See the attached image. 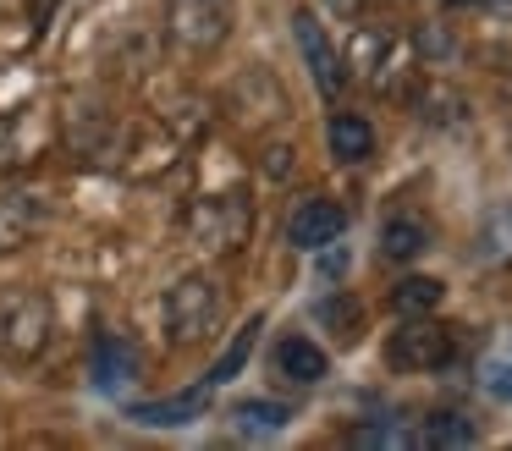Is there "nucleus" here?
<instances>
[{
    "label": "nucleus",
    "instance_id": "f257e3e1",
    "mask_svg": "<svg viewBox=\"0 0 512 451\" xmlns=\"http://www.w3.org/2000/svg\"><path fill=\"white\" fill-rule=\"evenodd\" d=\"M215 314H221L215 281L210 275H188V281H177L166 297V336L171 341H199V336H210Z\"/></svg>",
    "mask_w": 512,
    "mask_h": 451
},
{
    "label": "nucleus",
    "instance_id": "20e7f679",
    "mask_svg": "<svg viewBox=\"0 0 512 451\" xmlns=\"http://www.w3.org/2000/svg\"><path fill=\"white\" fill-rule=\"evenodd\" d=\"M386 358H391V369H441V363L452 358V336H446L441 325H424V319L413 314L408 325L386 341Z\"/></svg>",
    "mask_w": 512,
    "mask_h": 451
},
{
    "label": "nucleus",
    "instance_id": "f8f14e48",
    "mask_svg": "<svg viewBox=\"0 0 512 451\" xmlns=\"http://www.w3.org/2000/svg\"><path fill=\"white\" fill-rule=\"evenodd\" d=\"M435 303H441V281H435V275H408V281L391 286V308H397L402 319L430 314Z\"/></svg>",
    "mask_w": 512,
    "mask_h": 451
},
{
    "label": "nucleus",
    "instance_id": "9b49d317",
    "mask_svg": "<svg viewBox=\"0 0 512 451\" xmlns=\"http://www.w3.org/2000/svg\"><path fill=\"white\" fill-rule=\"evenodd\" d=\"M424 248H430L424 220H408V215L386 220V231H380V253H386V259H419Z\"/></svg>",
    "mask_w": 512,
    "mask_h": 451
},
{
    "label": "nucleus",
    "instance_id": "2eb2a0df",
    "mask_svg": "<svg viewBox=\"0 0 512 451\" xmlns=\"http://www.w3.org/2000/svg\"><path fill=\"white\" fill-rule=\"evenodd\" d=\"M94 380H100L105 391H111V385H122V380H133V352H127L116 336L94 341Z\"/></svg>",
    "mask_w": 512,
    "mask_h": 451
},
{
    "label": "nucleus",
    "instance_id": "ddd939ff",
    "mask_svg": "<svg viewBox=\"0 0 512 451\" xmlns=\"http://www.w3.org/2000/svg\"><path fill=\"white\" fill-rule=\"evenodd\" d=\"M232 418H237L243 435H281V429L292 424V407H281V402H237Z\"/></svg>",
    "mask_w": 512,
    "mask_h": 451
},
{
    "label": "nucleus",
    "instance_id": "aec40b11",
    "mask_svg": "<svg viewBox=\"0 0 512 451\" xmlns=\"http://www.w3.org/2000/svg\"><path fill=\"white\" fill-rule=\"evenodd\" d=\"M485 385L501 396V402H512V363H490V369H485Z\"/></svg>",
    "mask_w": 512,
    "mask_h": 451
},
{
    "label": "nucleus",
    "instance_id": "0eeeda50",
    "mask_svg": "<svg viewBox=\"0 0 512 451\" xmlns=\"http://www.w3.org/2000/svg\"><path fill=\"white\" fill-rule=\"evenodd\" d=\"M210 413V385H193L182 396H166V402H133L127 418L133 424H149V429H177V424H193V418Z\"/></svg>",
    "mask_w": 512,
    "mask_h": 451
},
{
    "label": "nucleus",
    "instance_id": "dca6fc26",
    "mask_svg": "<svg viewBox=\"0 0 512 451\" xmlns=\"http://www.w3.org/2000/svg\"><path fill=\"white\" fill-rule=\"evenodd\" d=\"M479 248H485V259L512 264V198H501V204L485 215V231H479Z\"/></svg>",
    "mask_w": 512,
    "mask_h": 451
},
{
    "label": "nucleus",
    "instance_id": "f03ea898",
    "mask_svg": "<svg viewBox=\"0 0 512 451\" xmlns=\"http://www.w3.org/2000/svg\"><path fill=\"white\" fill-rule=\"evenodd\" d=\"M50 336V303L34 292L23 297H6L0 303V347H6V358H34L39 347H45Z\"/></svg>",
    "mask_w": 512,
    "mask_h": 451
},
{
    "label": "nucleus",
    "instance_id": "6e6552de",
    "mask_svg": "<svg viewBox=\"0 0 512 451\" xmlns=\"http://www.w3.org/2000/svg\"><path fill=\"white\" fill-rule=\"evenodd\" d=\"M276 374H287V380H298V385H314V380H325V374H331V363H325V352L314 347V341L287 336L276 347Z\"/></svg>",
    "mask_w": 512,
    "mask_h": 451
},
{
    "label": "nucleus",
    "instance_id": "7ed1b4c3",
    "mask_svg": "<svg viewBox=\"0 0 512 451\" xmlns=\"http://www.w3.org/2000/svg\"><path fill=\"white\" fill-rule=\"evenodd\" d=\"M171 33L188 50H215L232 33V0H171Z\"/></svg>",
    "mask_w": 512,
    "mask_h": 451
},
{
    "label": "nucleus",
    "instance_id": "39448f33",
    "mask_svg": "<svg viewBox=\"0 0 512 451\" xmlns=\"http://www.w3.org/2000/svg\"><path fill=\"white\" fill-rule=\"evenodd\" d=\"M342 226H347L342 204H331V198H303L287 220V242L303 253H314V248H331V242L342 237Z\"/></svg>",
    "mask_w": 512,
    "mask_h": 451
},
{
    "label": "nucleus",
    "instance_id": "f3484780",
    "mask_svg": "<svg viewBox=\"0 0 512 451\" xmlns=\"http://www.w3.org/2000/svg\"><path fill=\"white\" fill-rule=\"evenodd\" d=\"M424 446H474V424H468V418H457V413H435L430 424H424Z\"/></svg>",
    "mask_w": 512,
    "mask_h": 451
},
{
    "label": "nucleus",
    "instance_id": "4468645a",
    "mask_svg": "<svg viewBox=\"0 0 512 451\" xmlns=\"http://www.w3.org/2000/svg\"><path fill=\"white\" fill-rule=\"evenodd\" d=\"M259 330H265V319L254 314V319H248V325L232 336V347H226L221 358H215V369H210V385H226V380H237V374H243V363H248V352H254Z\"/></svg>",
    "mask_w": 512,
    "mask_h": 451
},
{
    "label": "nucleus",
    "instance_id": "423d86ee",
    "mask_svg": "<svg viewBox=\"0 0 512 451\" xmlns=\"http://www.w3.org/2000/svg\"><path fill=\"white\" fill-rule=\"evenodd\" d=\"M292 33H298V50H303V61H309L320 94L336 99V94H342V61H336L331 39H325L320 17H314V11H292Z\"/></svg>",
    "mask_w": 512,
    "mask_h": 451
},
{
    "label": "nucleus",
    "instance_id": "6ab92c4d",
    "mask_svg": "<svg viewBox=\"0 0 512 451\" xmlns=\"http://www.w3.org/2000/svg\"><path fill=\"white\" fill-rule=\"evenodd\" d=\"M408 440H413V435H402V429H386V424H380V429H358L353 446H408Z\"/></svg>",
    "mask_w": 512,
    "mask_h": 451
},
{
    "label": "nucleus",
    "instance_id": "1a4fd4ad",
    "mask_svg": "<svg viewBox=\"0 0 512 451\" xmlns=\"http://www.w3.org/2000/svg\"><path fill=\"white\" fill-rule=\"evenodd\" d=\"M39 220H45V209H39V198H28V193L0 198V253L23 248V242L34 237V226H39Z\"/></svg>",
    "mask_w": 512,
    "mask_h": 451
},
{
    "label": "nucleus",
    "instance_id": "412c9836",
    "mask_svg": "<svg viewBox=\"0 0 512 451\" xmlns=\"http://www.w3.org/2000/svg\"><path fill=\"white\" fill-rule=\"evenodd\" d=\"M331 6H336V11H353V6H358V0H331Z\"/></svg>",
    "mask_w": 512,
    "mask_h": 451
},
{
    "label": "nucleus",
    "instance_id": "9d476101",
    "mask_svg": "<svg viewBox=\"0 0 512 451\" xmlns=\"http://www.w3.org/2000/svg\"><path fill=\"white\" fill-rule=\"evenodd\" d=\"M331 154L342 165H358V160H369L375 154V127H369L364 116H331Z\"/></svg>",
    "mask_w": 512,
    "mask_h": 451
},
{
    "label": "nucleus",
    "instance_id": "a211bd4d",
    "mask_svg": "<svg viewBox=\"0 0 512 451\" xmlns=\"http://www.w3.org/2000/svg\"><path fill=\"white\" fill-rule=\"evenodd\" d=\"M358 314H364V308H358L353 297H331V303H320V319H325V325H336V336H342V341L358 336V330H353Z\"/></svg>",
    "mask_w": 512,
    "mask_h": 451
}]
</instances>
